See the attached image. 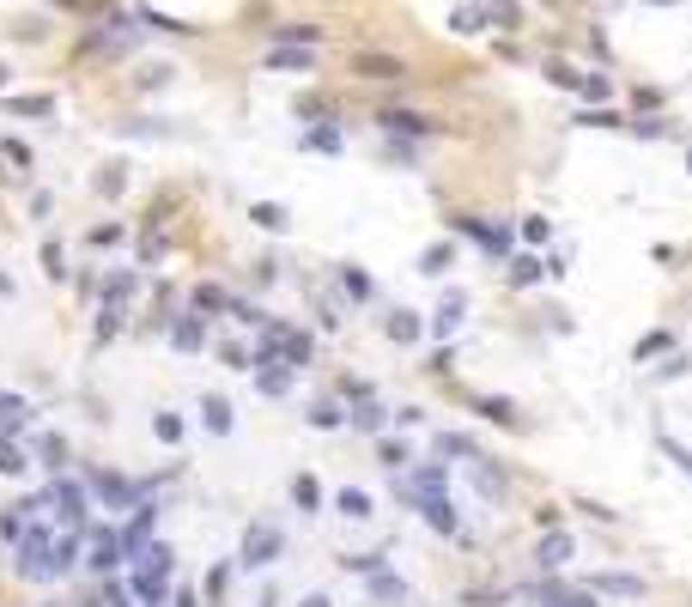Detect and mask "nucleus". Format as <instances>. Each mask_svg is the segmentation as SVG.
Returning <instances> with one entry per match:
<instances>
[{"label": "nucleus", "instance_id": "obj_36", "mask_svg": "<svg viewBox=\"0 0 692 607\" xmlns=\"http://www.w3.org/2000/svg\"><path fill=\"white\" fill-rule=\"evenodd\" d=\"M195 310H231V292H219V285H201V292H195Z\"/></svg>", "mask_w": 692, "mask_h": 607}, {"label": "nucleus", "instance_id": "obj_11", "mask_svg": "<svg viewBox=\"0 0 692 607\" xmlns=\"http://www.w3.org/2000/svg\"><path fill=\"white\" fill-rule=\"evenodd\" d=\"M267 67H280V73H310V67H316V55H310V49H292V43H280V49L267 55Z\"/></svg>", "mask_w": 692, "mask_h": 607}, {"label": "nucleus", "instance_id": "obj_30", "mask_svg": "<svg viewBox=\"0 0 692 607\" xmlns=\"http://www.w3.org/2000/svg\"><path fill=\"white\" fill-rule=\"evenodd\" d=\"M122 188H128V170L122 164H103L98 170V195H122Z\"/></svg>", "mask_w": 692, "mask_h": 607}, {"label": "nucleus", "instance_id": "obj_15", "mask_svg": "<svg viewBox=\"0 0 692 607\" xmlns=\"http://www.w3.org/2000/svg\"><path fill=\"white\" fill-rule=\"evenodd\" d=\"M31 425V401H19V395H0V431H24Z\"/></svg>", "mask_w": 692, "mask_h": 607}, {"label": "nucleus", "instance_id": "obj_35", "mask_svg": "<svg viewBox=\"0 0 692 607\" xmlns=\"http://www.w3.org/2000/svg\"><path fill=\"white\" fill-rule=\"evenodd\" d=\"M449 255H456L449 243H437V249H426V255H419V274H444V267H449Z\"/></svg>", "mask_w": 692, "mask_h": 607}, {"label": "nucleus", "instance_id": "obj_28", "mask_svg": "<svg viewBox=\"0 0 692 607\" xmlns=\"http://www.w3.org/2000/svg\"><path fill=\"white\" fill-rule=\"evenodd\" d=\"M6 110H13V116H55V98H43V92H37V98H13Z\"/></svg>", "mask_w": 692, "mask_h": 607}, {"label": "nucleus", "instance_id": "obj_17", "mask_svg": "<svg viewBox=\"0 0 692 607\" xmlns=\"http://www.w3.org/2000/svg\"><path fill=\"white\" fill-rule=\"evenodd\" d=\"M201 419H207V431H213V438H225V431H231V401L207 395V401H201Z\"/></svg>", "mask_w": 692, "mask_h": 607}, {"label": "nucleus", "instance_id": "obj_8", "mask_svg": "<svg viewBox=\"0 0 692 607\" xmlns=\"http://www.w3.org/2000/svg\"><path fill=\"white\" fill-rule=\"evenodd\" d=\"M444 486H449L444 462H419L408 480H401V492H408V498H426V492H444Z\"/></svg>", "mask_w": 692, "mask_h": 607}, {"label": "nucleus", "instance_id": "obj_25", "mask_svg": "<svg viewBox=\"0 0 692 607\" xmlns=\"http://www.w3.org/2000/svg\"><path fill=\"white\" fill-rule=\"evenodd\" d=\"M249 219L262 225V231H285V225H292V219H285V207H274V201H255V207H249Z\"/></svg>", "mask_w": 692, "mask_h": 607}, {"label": "nucleus", "instance_id": "obj_26", "mask_svg": "<svg viewBox=\"0 0 692 607\" xmlns=\"http://www.w3.org/2000/svg\"><path fill=\"white\" fill-rule=\"evenodd\" d=\"M437 449H444V456H480V444H474V438H462V431H437Z\"/></svg>", "mask_w": 692, "mask_h": 607}, {"label": "nucleus", "instance_id": "obj_29", "mask_svg": "<svg viewBox=\"0 0 692 607\" xmlns=\"http://www.w3.org/2000/svg\"><path fill=\"white\" fill-rule=\"evenodd\" d=\"M170 341L183 346V352H195V346H201V316H183V323L170 328Z\"/></svg>", "mask_w": 692, "mask_h": 607}, {"label": "nucleus", "instance_id": "obj_43", "mask_svg": "<svg viewBox=\"0 0 692 607\" xmlns=\"http://www.w3.org/2000/svg\"><path fill=\"white\" fill-rule=\"evenodd\" d=\"M280 37H285V43H316L322 31H316V24H280Z\"/></svg>", "mask_w": 692, "mask_h": 607}, {"label": "nucleus", "instance_id": "obj_47", "mask_svg": "<svg viewBox=\"0 0 692 607\" xmlns=\"http://www.w3.org/2000/svg\"><path fill=\"white\" fill-rule=\"evenodd\" d=\"M383 467H408V449L395 444V438H389V444H383Z\"/></svg>", "mask_w": 692, "mask_h": 607}, {"label": "nucleus", "instance_id": "obj_39", "mask_svg": "<svg viewBox=\"0 0 692 607\" xmlns=\"http://www.w3.org/2000/svg\"><path fill=\"white\" fill-rule=\"evenodd\" d=\"M43 274H49V280H62V274H67V267H62V243H55V237L43 243Z\"/></svg>", "mask_w": 692, "mask_h": 607}, {"label": "nucleus", "instance_id": "obj_14", "mask_svg": "<svg viewBox=\"0 0 692 607\" xmlns=\"http://www.w3.org/2000/svg\"><path fill=\"white\" fill-rule=\"evenodd\" d=\"M668 346H674V334H668V328H650V334H644V341L631 346V359H638V364H650V359H662V352H668Z\"/></svg>", "mask_w": 692, "mask_h": 607}, {"label": "nucleus", "instance_id": "obj_12", "mask_svg": "<svg viewBox=\"0 0 692 607\" xmlns=\"http://www.w3.org/2000/svg\"><path fill=\"white\" fill-rule=\"evenodd\" d=\"M541 274H547V262H534V255H510V267H505V280L516 285V292H523V285H534Z\"/></svg>", "mask_w": 692, "mask_h": 607}, {"label": "nucleus", "instance_id": "obj_33", "mask_svg": "<svg viewBox=\"0 0 692 607\" xmlns=\"http://www.w3.org/2000/svg\"><path fill=\"white\" fill-rule=\"evenodd\" d=\"M304 146H310V152H341V134H334V128H310Z\"/></svg>", "mask_w": 692, "mask_h": 607}, {"label": "nucleus", "instance_id": "obj_7", "mask_svg": "<svg viewBox=\"0 0 692 607\" xmlns=\"http://www.w3.org/2000/svg\"><path fill=\"white\" fill-rule=\"evenodd\" d=\"M413 510H419V516H426L437 535H456V528H462V523H456V505H449L444 492H426V498H413Z\"/></svg>", "mask_w": 692, "mask_h": 607}, {"label": "nucleus", "instance_id": "obj_10", "mask_svg": "<svg viewBox=\"0 0 692 607\" xmlns=\"http://www.w3.org/2000/svg\"><path fill=\"white\" fill-rule=\"evenodd\" d=\"M474 486H480V498H486V505H498V498H505V474H498V462H492V456H474Z\"/></svg>", "mask_w": 692, "mask_h": 607}, {"label": "nucleus", "instance_id": "obj_2", "mask_svg": "<svg viewBox=\"0 0 692 607\" xmlns=\"http://www.w3.org/2000/svg\"><path fill=\"white\" fill-rule=\"evenodd\" d=\"M571 559H577V535H571V528H547V535H541V541H534V571H565Z\"/></svg>", "mask_w": 692, "mask_h": 607}, {"label": "nucleus", "instance_id": "obj_9", "mask_svg": "<svg viewBox=\"0 0 692 607\" xmlns=\"http://www.w3.org/2000/svg\"><path fill=\"white\" fill-rule=\"evenodd\" d=\"M474 413L492 419V425H516V419H523V407L510 401V395H474Z\"/></svg>", "mask_w": 692, "mask_h": 607}, {"label": "nucleus", "instance_id": "obj_48", "mask_svg": "<svg viewBox=\"0 0 692 607\" xmlns=\"http://www.w3.org/2000/svg\"><path fill=\"white\" fill-rule=\"evenodd\" d=\"M177 607H201V602H195V589H177Z\"/></svg>", "mask_w": 692, "mask_h": 607}, {"label": "nucleus", "instance_id": "obj_16", "mask_svg": "<svg viewBox=\"0 0 692 607\" xmlns=\"http://www.w3.org/2000/svg\"><path fill=\"white\" fill-rule=\"evenodd\" d=\"M255 383H262V395H285V389H292V364L267 359V364H262V377H255Z\"/></svg>", "mask_w": 692, "mask_h": 607}, {"label": "nucleus", "instance_id": "obj_41", "mask_svg": "<svg viewBox=\"0 0 692 607\" xmlns=\"http://www.w3.org/2000/svg\"><path fill=\"white\" fill-rule=\"evenodd\" d=\"M547 80H553V85H565V92H577V80H583V73H577V67H565V61H553Z\"/></svg>", "mask_w": 692, "mask_h": 607}, {"label": "nucleus", "instance_id": "obj_24", "mask_svg": "<svg viewBox=\"0 0 692 607\" xmlns=\"http://www.w3.org/2000/svg\"><path fill=\"white\" fill-rule=\"evenodd\" d=\"M37 456H43V467H67V438L43 431V438H37Z\"/></svg>", "mask_w": 692, "mask_h": 607}, {"label": "nucleus", "instance_id": "obj_38", "mask_svg": "<svg viewBox=\"0 0 692 607\" xmlns=\"http://www.w3.org/2000/svg\"><path fill=\"white\" fill-rule=\"evenodd\" d=\"M341 285H346V292H352L359 304L370 298V274H359V267H346V274H341Z\"/></svg>", "mask_w": 692, "mask_h": 607}, {"label": "nucleus", "instance_id": "obj_52", "mask_svg": "<svg viewBox=\"0 0 692 607\" xmlns=\"http://www.w3.org/2000/svg\"><path fill=\"white\" fill-rule=\"evenodd\" d=\"M687 170H692V152H687Z\"/></svg>", "mask_w": 692, "mask_h": 607}, {"label": "nucleus", "instance_id": "obj_18", "mask_svg": "<svg viewBox=\"0 0 692 607\" xmlns=\"http://www.w3.org/2000/svg\"><path fill=\"white\" fill-rule=\"evenodd\" d=\"M370 602H408V583L389 571H370Z\"/></svg>", "mask_w": 692, "mask_h": 607}, {"label": "nucleus", "instance_id": "obj_23", "mask_svg": "<svg viewBox=\"0 0 692 607\" xmlns=\"http://www.w3.org/2000/svg\"><path fill=\"white\" fill-rule=\"evenodd\" d=\"M656 444H662V456H668V462H674V467H680V474L692 480V449L680 444V438H668V431H656Z\"/></svg>", "mask_w": 692, "mask_h": 607}, {"label": "nucleus", "instance_id": "obj_1", "mask_svg": "<svg viewBox=\"0 0 692 607\" xmlns=\"http://www.w3.org/2000/svg\"><path fill=\"white\" fill-rule=\"evenodd\" d=\"M280 553H285V535H280L274 523H249V528H244V565H249V571L274 565Z\"/></svg>", "mask_w": 692, "mask_h": 607}, {"label": "nucleus", "instance_id": "obj_44", "mask_svg": "<svg viewBox=\"0 0 692 607\" xmlns=\"http://www.w3.org/2000/svg\"><path fill=\"white\" fill-rule=\"evenodd\" d=\"M631 134H644V140H662L668 128H662V121H656V116H638V121H631Z\"/></svg>", "mask_w": 692, "mask_h": 607}, {"label": "nucleus", "instance_id": "obj_34", "mask_svg": "<svg viewBox=\"0 0 692 607\" xmlns=\"http://www.w3.org/2000/svg\"><path fill=\"white\" fill-rule=\"evenodd\" d=\"M98 492L110 498V505H128V492H134V486H128V480H116V474H98Z\"/></svg>", "mask_w": 692, "mask_h": 607}, {"label": "nucleus", "instance_id": "obj_13", "mask_svg": "<svg viewBox=\"0 0 692 607\" xmlns=\"http://www.w3.org/2000/svg\"><path fill=\"white\" fill-rule=\"evenodd\" d=\"M419 334H426V323H419V316H413V310H395V316H389V341H401V346H413V341H419Z\"/></svg>", "mask_w": 692, "mask_h": 607}, {"label": "nucleus", "instance_id": "obj_4", "mask_svg": "<svg viewBox=\"0 0 692 607\" xmlns=\"http://www.w3.org/2000/svg\"><path fill=\"white\" fill-rule=\"evenodd\" d=\"M352 73H359V80H408V61L401 55H377V49H359V55H352Z\"/></svg>", "mask_w": 692, "mask_h": 607}, {"label": "nucleus", "instance_id": "obj_22", "mask_svg": "<svg viewBox=\"0 0 692 607\" xmlns=\"http://www.w3.org/2000/svg\"><path fill=\"white\" fill-rule=\"evenodd\" d=\"M383 419H389V413H383V407H377V401H370V395H365V401H359V407H352V425H359V431H370V438L383 431Z\"/></svg>", "mask_w": 692, "mask_h": 607}, {"label": "nucleus", "instance_id": "obj_51", "mask_svg": "<svg viewBox=\"0 0 692 607\" xmlns=\"http://www.w3.org/2000/svg\"><path fill=\"white\" fill-rule=\"evenodd\" d=\"M0 85H6V67H0Z\"/></svg>", "mask_w": 692, "mask_h": 607}, {"label": "nucleus", "instance_id": "obj_27", "mask_svg": "<svg viewBox=\"0 0 692 607\" xmlns=\"http://www.w3.org/2000/svg\"><path fill=\"white\" fill-rule=\"evenodd\" d=\"M310 425H316V431H334V425H346L341 401H316V407H310Z\"/></svg>", "mask_w": 692, "mask_h": 607}, {"label": "nucleus", "instance_id": "obj_6", "mask_svg": "<svg viewBox=\"0 0 692 607\" xmlns=\"http://www.w3.org/2000/svg\"><path fill=\"white\" fill-rule=\"evenodd\" d=\"M462 316H468V292L456 285V292H444V304H437V316H431V334H437V341H449V334L462 328Z\"/></svg>", "mask_w": 692, "mask_h": 607}, {"label": "nucleus", "instance_id": "obj_19", "mask_svg": "<svg viewBox=\"0 0 692 607\" xmlns=\"http://www.w3.org/2000/svg\"><path fill=\"white\" fill-rule=\"evenodd\" d=\"M55 505H62L67 528H80V523H85V492H80V486H62V492H55Z\"/></svg>", "mask_w": 692, "mask_h": 607}, {"label": "nucleus", "instance_id": "obj_31", "mask_svg": "<svg viewBox=\"0 0 692 607\" xmlns=\"http://www.w3.org/2000/svg\"><path fill=\"white\" fill-rule=\"evenodd\" d=\"M449 24H456V31H480V24H486V6H456Z\"/></svg>", "mask_w": 692, "mask_h": 607}, {"label": "nucleus", "instance_id": "obj_42", "mask_svg": "<svg viewBox=\"0 0 692 607\" xmlns=\"http://www.w3.org/2000/svg\"><path fill=\"white\" fill-rule=\"evenodd\" d=\"M0 159L24 170V164H31V146H24V140H0Z\"/></svg>", "mask_w": 692, "mask_h": 607}, {"label": "nucleus", "instance_id": "obj_49", "mask_svg": "<svg viewBox=\"0 0 692 607\" xmlns=\"http://www.w3.org/2000/svg\"><path fill=\"white\" fill-rule=\"evenodd\" d=\"M304 607H334V602H328V595H304Z\"/></svg>", "mask_w": 692, "mask_h": 607}, {"label": "nucleus", "instance_id": "obj_5", "mask_svg": "<svg viewBox=\"0 0 692 607\" xmlns=\"http://www.w3.org/2000/svg\"><path fill=\"white\" fill-rule=\"evenodd\" d=\"M377 128H383V134H413V140L437 134V121L419 116V110H383V116H377Z\"/></svg>", "mask_w": 692, "mask_h": 607}, {"label": "nucleus", "instance_id": "obj_20", "mask_svg": "<svg viewBox=\"0 0 692 607\" xmlns=\"http://www.w3.org/2000/svg\"><path fill=\"white\" fill-rule=\"evenodd\" d=\"M334 505H341V516H352V523H365V516H370V492H359V486H346V492L334 498Z\"/></svg>", "mask_w": 692, "mask_h": 607}, {"label": "nucleus", "instance_id": "obj_40", "mask_svg": "<svg viewBox=\"0 0 692 607\" xmlns=\"http://www.w3.org/2000/svg\"><path fill=\"white\" fill-rule=\"evenodd\" d=\"M152 431H159L164 444H177V438H183V419H177V413H159V419H152Z\"/></svg>", "mask_w": 692, "mask_h": 607}, {"label": "nucleus", "instance_id": "obj_37", "mask_svg": "<svg viewBox=\"0 0 692 607\" xmlns=\"http://www.w3.org/2000/svg\"><path fill=\"white\" fill-rule=\"evenodd\" d=\"M577 128H626V116H613V110H583Z\"/></svg>", "mask_w": 692, "mask_h": 607}, {"label": "nucleus", "instance_id": "obj_21", "mask_svg": "<svg viewBox=\"0 0 692 607\" xmlns=\"http://www.w3.org/2000/svg\"><path fill=\"white\" fill-rule=\"evenodd\" d=\"M292 505L298 510H322V486L310 480V474H298V480H292Z\"/></svg>", "mask_w": 692, "mask_h": 607}, {"label": "nucleus", "instance_id": "obj_50", "mask_svg": "<svg viewBox=\"0 0 692 607\" xmlns=\"http://www.w3.org/2000/svg\"><path fill=\"white\" fill-rule=\"evenodd\" d=\"M6 292H13V280H6V274H0V298H6Z\"/></svg>", "mask_w": 692, "mask_h": 607}, {"label": "nucleus", "instance_id": "obj_3", "mask_svg": "<svg viewBox=\"0 0 692 607\" xmlns=\"http://www.w3.org/2000/svg\"><path fill=\"white\" fill-rule=\"evenodd\" d=\"M590 589H595V595H620V602H644V595H650V583L631 577V571H595Z\"/></svg>", "mask_w": 692, "mask_h": 607}, {"label": "nucleus", "instance_id": "obj_32", "mask_svg": "<svg viewBox=\"0 0 692 607\" xmlns=\"http://www.w3.org/2000/svg\"><path fill=\"white\" fill-rule=\"evenodd\" d=\"M0 474H24V449L6 444V431H0Z\"/></svg>", "mask_w": 692, "mask_h": 607}, {"label": "nucleus", "instance_id": "obj_46", "mask_svg": "<svg viewBox=\"0 0 692 607\" xmlns=\"http://www.w3.org/2000/svg\"><path fill=\"white\" fill-rule=\"evenodd\" d=\"M577 92H583V98H595V103H601V98H608V92H613V85H608V80H577Z\"/></svg>", "mask_w": 692, "mask_h": 607}, {"label": "nucleus", "instance_id": "obj_45", "mask_svg": "<svg viewBox=\"0 0 692 607\" xmlns=\"http://www.w3.org/2000/svg\"><path fill=\"white\" fill-rule=\"evenodd\" d=\"M523 237H529V243H547L553 225H547V219H523Z\"/></svg>", "mask_w": 692, "mask_h": 607}]
</instances>
